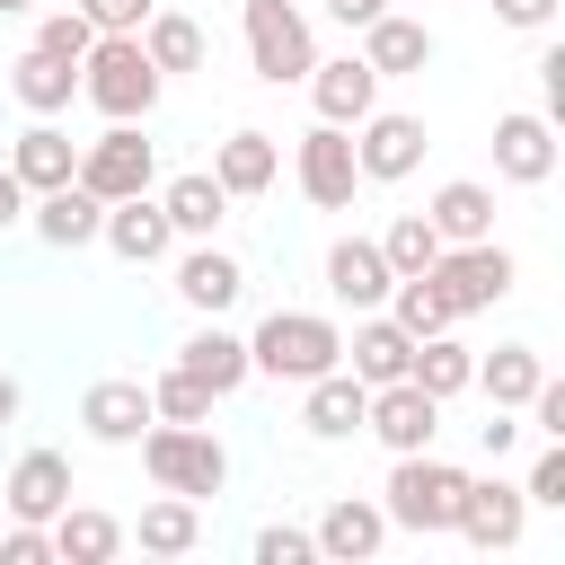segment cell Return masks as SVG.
I'll list each match as a JSON object with an SVG mask.
<instances>
[{
  "mask_svg": "<svg viewBox=\"0 0 565 565\" xmlns=\"http://www.w3.org/2000/svg\"><path fill=\"white\" fill-rule=\"evenodd\" d=\"M344 362V327L327 318V309H274L256 335H247V371H265V380H318V371H335Z\"/></svg>",
  "mask_w": 565,
  "mask_h": 565,
  "instance_id": "6da1fadb",
  "label": "cell"
},
{
  "mask_svg": "<svg viewBox=\"0 0 565 565\" xmlns=\"http://www.w3.org/2000/svg\"><path fill=\"white\" fill-rule=\"evenodd\" d=\"M79 97H88L106 124H150V106H159V71H150L141 35H97V44L79 53Z\"/></svg>",
  "mask_w": 565,
  "mask_h": 565,
  "instance_id": "7a4b0ae2",
  "label": "cell"
},
{
  "mask_svg": "<svg viewBox=\"0 0 565 565\" xmlns=\"http://www.w3.org/2000/svg\"><path fill=\"white\" fill-rule=\"evenodd\" d=\"M459 486H468V468H450L441 450H397V468H388V486H380V512H388V530L433 539V530H450Z\"/></svg>",
  "mask_w": 565,
  "mask_h": 565,
  "instance_id": "3957f363",
  "label": "cell"
},
{
  "mask_svg": "<svg viewBox=\"0 0 565 565\" xmlns=\"http://www.w3.org/2000/svg\"><path fill=\"white\" fill-rule=\"evenodd\" d=\"M141 468H150V486L194 494V503L230 486V450L212 441V424H159V415H150V433H141Z\"/></svg>",
  "mask_w": 565,
  "mask_h": 565,
  "instance_id": "277c9868",
  "label": "cell"
},
{
  "mask_svg": "<svg viewBox=\"0 0 565 565\" xmlns=\"http://www.w3.org/2000/svg\"><path fill=\"white\" fill-rule=\"evenodd\" d=\"M238 26H247V71H256V79H274V88L309 79L318 35H309L300 0H247V9H238Z\"/></svg>",
  "mask_w": 565,
  "mask_h": 565,
  "instance_id": "5b68a950",
  "label": "cell"
},
{
  "mask_svg": "<svg viewBox=\"0 0 565 565\" xmlns=\"http://www.w3.org/2000/svg\"><path fill=\"white\" fill-rule=\"evenodd\" d=\"M424 274H433V291L450 300V318H477V309H494V300L512 291V247H503V238H468V247H441Z\"/></svg>",
  "mask_w": 565,
  "mask_h": 565,
  "instance_id": "8992f818",
  "label": "cell"
},
{
  "mask_svg": "<svg viewBox=\"0 0 565 565\" xmlns=\"http://www.w3.org/2000/svg\"><path fill=\"white\" fill-rule=\"evenodd\" d=\"M79 185H88L97 203L150 194V185H159V150L141 141V124H106L97 141H79Z\"/></svg>",
  "mask_w": 565,
  "mask_h": 565,
  "instance_id": "52a82bcc",
  "label": "cell"
},
{
  "mask_svg": "<svg viewBox=\"0 0 565 565\" xmlns=\"http://www.w3.org/2000/svg\"><path fill=\"white\" fill-rule=\"evenodd\" d=\"M291 177H300V194H309L318 212H344L353 185H362V168H353V132H344V124H309L300 150H291Z\"/></svg>",
  "mask_w": 565,
  "mask_h": 565,
  "instance_id": "ba28073f",
  "label": "cell"
},
{
  "mask_svg": "<svg viewBox=\"0 0 565 565\" xmlns=\"http://www.w3.org/2000/svg\"><path fill=\"white\" fill-rule=\"evenodd\" d=\"M450 530H459L468 547H486V556H494V547H521V530H530V494L503 486V477H468Z\"/></svg>",
  "mask_w": 565,
  "mask_h": 565,
  "instance_id": "9c48e42d",
  "label": "cell"
},
{
  "mask_svg": "<svg viewBox=\"0 0 565 565\" xmlns=\"http://www.w3.org/2000/svg\"><path fill=\"white\" fill-rule=\"evenodd\" d=\"M353 168H362V185H397V177H415V168H424V124L371 106V115L353 124Z\"/></svg>",
  "mask_w": 565,
  "mask_h": 565,
  "instance_id": "30bf717a",
  "label": "cell"
},
{
  "mask_svg": "<svg viewBox=\"0 0 565 565\" xmlns=\"http://www.w3.org/2000/svg\"><path fill=\"white\" fill-rule=\"evenodd\" d=\"M362 433H371L388 459H397V450H433V433H441V397H424L415 380H388V388H371Z\"/></svg>",
  "mask_w": 565,
  "mask_h": 565,
  "instance_id": "8fae6325",
  "label": "cell"
},
{
  "mask_svg": "<svg viewBox=\"0 0 565 565\" xmlns=\"http://www.w3.org/2000/svg\"><path fill=\"white\" fill-rule=\"evenodd\" d=\"M494 177H503V185H547V177H556V124H547L539 106H512V115L494 124Z\"/></svg>",
  "mask_w": 565,
  "mask_h": 565,
  "instance_id": "7c38bea8",
  "label": "cell"
},
{
  "mask_svg": "<svg viewBox=\"0 0 565 565\" xmlns=\"http://www.w3.org/2000/svg\"><path fill=\"white\" fill-rule=\"evenodd\" d=\"M79 433L106 441V450H132L150 433V380H88L79 397Z\"/></svg>",
  "mask_w": 565,
  "mask_h": 565,
  "instance_id": "4fadbf2b",
  "label": "cell"
},
{
  "mask_svg": "<svg viewBox=\"0 0 565 565\" xmlns=\"http://www.w3.org/2000/svg\"><path fill=\"white\" fill-rule=\"evenodd\" d=\"M309 106H318V124H362L371 106H380V71L362 62V53H335V62H309Z\"/></svg>",
  "mask_w": 565,
  "mask_h": 565,
  "instance_id": "5bb4252c",
  "label": "cell"
},
{
  "mask_svg": "<svg viewBox=\"0 0 565 565\" xmlns=\"http://www.w3.org/2000/svg\"><path fill=\"white\" fill-rule=\"evenodd\" d=\"M362 406H371V388L335 362V371H318V380H300V433L309 441H353L362 433Z\"/></svg>",
  "mask_w": 565,
  "mask_h": 565,
  "instance_id": "9a60e30c",
  "label": "cell"
},
{
  "mask_svg": "<svg viewBox=\"0 0 565 565\" xmlns=\"http://www.w3.org/2000/svg\"><path fill=\"white\" fill-rule=\"evenodd\" d=\"M71 503V459L62 450H18L9 486H0V521H53Z\"/></svg>",
  "mask_w": 565,
  "mask_h": 565,
  "instance_id": "2e32d148",
  "label": "cell"
},
{
  "mask_svg": "<svg viewBox=\"0 0 565 565\" xmlns=\"http://www.w3.org/2000/svg\"><path fill=\"white\" fill-rule=\"evenodd\" d=\"M9 177H18L26 194H53V185H71V177H79V141H71L53 115H35V124L9 141Z\"/></svg>",
  "mask_w": 565,
  "mask_h": 565,
  "instance_id": "e0dca14e",
  "label": "cell"
},
{
  "mask_svg": "<svg viewBox=\"0 0 565 565\" xmlns=\"http://www.w3.org/2000/svg\"><path fill=\"white\" fill-rule=\"evenodd\" d=\"M344 353H353L344 371H353L362 388H388V380H406V362H415V335H406L388 309H362V318H353V335H344Z\"/></svg>",
  "mask_w": 565,
  "mask_h": 565,
  "instance_id": "ac0fdd59",
  "label": "cell"
},
{
  "mask_svg": "<svg viewBox=\"0 0 565 565\" xmlns=\"http://www.w3.org/2000/svg\"><path fill=\"white\" fill-rule=\"evenodd\" d=\"M26 221H35V238H44V247H97L106 203L71 177V185H53V194H26Z\"/></svg>",
  "mask_w": 565,
  "mask_h": 565,
  "instance_id": "d6986e66",
  "label": "cell"
},
{
  "mask_svg": "<svg viewBox=\"0 0 565 565\" xmlns=\"http://www.w3.org/2000/svg\"><path fill=\"white\" fill-rule=\"evenodd\" d=\"M247 291V265L230 256V247H212V238H194L185 256H177V300L185 309H203V318H221L230 300Z\"/></svg>",
  "mask_w": 565,
  "mask_h": 565,
  "instance_id": "ffe728a7",
  "label": "cell"
},
{
  "mask_svg": "<svg viewBox=\"0 0 565 565\" xmlns=\"http://www.w3.org/2000/svg\"><path fill=\"white\" fill-rule=\"evenodd\" d=\"M318 556H335V565H362V556H380V539H388V512L371 503V494H335L327 512H318Z\"/></svg>",
  "mask_w": 565,
  "mask_h": 565,
  "instance_id": "44dd1931",
  "label": "cell"
},
{
  "mask_svg": "<svg viewBox=\"0 0 565 565\" xmlns=\"http://www.w3.org/2000/svg\"><path fill=\"white\" fill-rule=\"evenodd\" d=\"M362 62H371L380 79H415V71H433V26H424V18L380 9V18L362 26Z\"/></svg>",
  "mask_w": 565,
  "mask_h": 565,
  "instance_id": "7402d4cb",
  "label": "cell"
},
{
  "mask_svg": "<svg viewBox=\"0 0 565 565\" xmlns=\"http://www.w3.org/2000/svg\"><path fill=\"white\" fill-rule=\"evenodd\" d=\"M124 265H159L168 247H177V230H168V212H159V194H124V203H106V230H97Z\"/></svg>",
  "mask_w": 565,
  "mask_h": 565,
  "instance_id": "603a6c76",
  "label": "cell"
},
{
  "mask_svg": "<svg viewBox=\"0 0 565 565\" xmlns=\"http://www.w3.org/2000/svg\"><path fill=\"white\" fill-rule=\"evenodd\" d=\"M388 282H397V274H388L380 238H335V247H327V291H335L353 318H362V309H380V300H388Z\"/></svg>",
  "mask_w": 565,
  "mask_h": 565,
  "instance_id": "cb8c5ba5",
  "label": "cell"
},
{
  "mask_svg": "<svg viewBox=\"0 0 565 565\" xmlns=\"http://www.w3.org/2000/svg\"><path fill=\"white\" fill-rule=\"evenodd\" d=\"M212 177H221V194L230 203H247V194H265L274 177H282V150H274V132H256V124H238L221 150H212Z\"/></svg>",
  "mask_w": 565,
  "mask_h": 565,
  "instance_id": "d4e9b609",
  "label": "cell"
},
{
  "mask_svg": "<svg viewBox=\"0 0 565 565\" xmlns=\"http://www.w3.org/2000/svg\"><path fill=\"white\" fill-rule=\"evenodd\" d=\"M9 97H18L26 115H62V106L79 97V62H62V53L26 44V53L9 62Z\"/></svg>",
  "mask_w": 565,
  "mask_h": 565,
  "instance_id": "484cf974",
  "label": "cell"
},
{
  "mask_svg": "<svg viewBox=\"0 0 565 565\" xmlns=\"http://www.w3.org/2000/svg\"><path fill=\"white\" fill-rule=\"evenodd\" d=\"M159 212H168V230H177V238H212V230L230 221V194H221V177H212V168H185V177H168V185H159Z\"/></svg>",
  "mask_w": 565,
  "mask_h": 565,
  "instance_id": "4316f807",
  "label": "cell"
},
{
  "mask_svg": "<svg viewBox=\"0 0 565 565\" xmlns=\"http://www.w3.org/2000/svg\"><path fill=\"white\" fill-rule=\"evenodd\" d=\"M177 371H194L212 397H230V388L256 380V371H247V335H230V327H194V335L177 344Z\"/></svg>",
  "mask_w": 565,
  "mask_h": 565,
  "instance_id": "83f0119b",
  "label": "cell"
},
{
  "mask_svg": "<svg viewBox=\"0 0 565 565\" xmlns=\"http://www.w3.org/2000/svg\"><path fill=\"white\" fill-rule=\"evenodd\" d=\"M424 221L441 230V247H468V238H494V185H477V177H450L433 203H424Z\"/></svg>",
  "mask_w": 565,
  "mask_h": 565,
  "instance_id": "f1b7e54d",
  "label": "cell"
},
{
  "mask_svg": "<svg viewBox=\"0 0 565 565\" xmlns=\"http://www.w3.org/2000/svg\"><path fill=\"white\" fill-rule=\"evenodd\" d=\"M44 530H53V556H71V565H106V556H124V521L97 512V503H62Z\"/></svg>",
  "mask_w": 565,
  "mask_h": 565,
  "instance_id": "f546056e",
  "label": "cell"
},
{
  "mask_svg": "<svg viewBox=\"0 0 565 565\" xmlns=\"http://www.w3.org/2000/svg\"><path fill=\"white\" fill-rule=\"evenodd\" d=\"M539 380H547V362H539V344H494V353L477 362V380H468V388H486V406H503V415H521Z\"/></svg>",
  "mask_w": 565,
  "mask_h": 565,
  "instance_id": "4dcf8cb0",
  "label": "cell"
},
{
  "mask_svg": "<svg viewBox=\"0 0 565 565\" xmlns=\"http://www.w3.org/2000/svg\"><path fill=\"white\" fill-rule=\"evenodd\" d=\"M406 380H415L424 397H441V406H450V397L477 380V353H468L450 327H441V335H415V362H406Z\"/></svg>",
  "mask_w": 565,
  "mask_h": 565,
  "instance_id": "1f68e13d",
  "label": "cell"
},
{
  "mask_svg": "<svg viewBox=\"0 0 565 565\" xmlns=\"http://www.w3.org/2000/svg\"><path fill=\"white\" fill-rule=\"evenodd\" d=\"M124 539H141L150 556H185V547L203 539V512H194V494H168V486H159V503H141V521H132Z\"/></svg>",
  "mask_w": 565,
  "mask_h": 565,
  "instance_id": "d6a6232c",
  "label": "cell"
},
{
  "mask_svg": "<svg viewBox=\"0 0 565 565\" xmlns=\"http://www.w3.org/2000/svg\"><path fill=\"white\" fill-rule=\"evenodd\" d=\"M141 53H150L159 79H168V71H203V26H194L185 9H150V18H141Z\"/></svg>",
  "mask_w": 565,
  "mask_h": 565,
  "instance_id": "836d02e7",
  "label": "cell"
},
{
  "mask_svg": "<svg viewBox=\"0 0 565 565\" xmlns=\"http://www.w3.org/2000/svg\"><path fill=\"white\" fill-rule=\"evenodd\" d=\"M380 309H388V318H397L406 335H441V327H459V318H450V300L433 291V274H397Z\"/></svg>",
  "mask_w": 565,
  "mask_h": 565,
  "instance_id": "e575fe53",
  "label": "cell"
},
{
  "mask_svg": "<svg viewBox=\"0 0 565 565\" xmlns=\"http://www.w3.org/2000/svg\"><path fill=\"white\" fill-rule=\"evenodd\" d=\"M212 406H221V397H212L194 371H177V362L150 380V415H159V424H212Z\"/></svg>",
  "mask_w": 565,
  "mask_h": 565,
  "instance_id": "d590c367",
  "label": "cell"
},
{
  "mask_svg": "<svg viewBox=\"0 0 565 565\" xmlns=\"http://www.w3.org/2000/svg\"><path fill=\"white\" fill-rule=\"evenodd\" d=\"M380 256H388V274H424V265L441 256V230H433L424 212H397V221L380 230Z\"/></svg>",
  "mask_w": 565,
  "mask_h": 565,
  "instance_id": "8d00e7d4",
  "label": "cell"
},
{
  "mask_svg": "<svg viewBox=\"0 0 565 565\" xmlns=\"http://www.w3.org/2000/svg\"><path fill=\"white\" fill-rule=\"evenodd\" d=\"M35 44H44V53H62V62H79V53L97 44V26H88V9L71 0V9H44V18H35Z\"/></svg>",
  "mask_w": 565,
  "mask_h": 565,
  "instance_id": "74e56055",
  "label": "cell"
},
{
  "mask_svg": "<svg viewBox=\"0 0 565 565\" xmlns=\"http://www.w3.org/2000/svg\"><path fill=\"white\" fill-rule=\"evenodd\" d=\"M530 503H547V512H565V441H547L539 459H530V486H521Z\"/></svg>",
  "mask_w": 565,
  "mask_h": 565,
  "instance_id": "f35d334b",
  "label": "cell"
},
{
  "mask_svg": "<svg viewBox=\"0 0 565 565\" xmlns=\"http://www.w3.org/2000/svg\"><path fill=\"white\" fill-rule=\"evenodd\" d=\"M44 556H53L44 521H0V565H44Z\"/></svg>",
  "mask_w": 565,
  "mask_h": 565,
  "instance_id": "ab89813d",
  "label": "cell"
},
{
  "mask_svg": "<svg viewBox=\"0 0 565 565\" xmlns=\"http://www.w3.org/2000/svg\"><path fill=\"white\" fill-rule=\"evenodd\" d=\"M309 556H318V539H309V530H282V521H274V530H256V565H309Z\"/></svg>",
  "mask_w": 565,
  "mask_h": 565,
  "instance_id": "60d3db41",
  "label": "cell"
},
{
  "mask_svg": "<svg viewBox=\"0 0 565 565\" xmlns=\"http://www.w3.org/2000/svg\"><path fill=\"white\" fill-rule=\"evenodd\" d=\"M79 9H88L97 35H141V18H150L159 0H79Z\"/></svg>",
  "mask_w": 565,
  "mask_h": 565,
  "instance_id": "b9f144b4",
  "label": "cell"
},
{
  "mask_svg": "<svg viewBox=\"0 0 565 565\" xmlns=\"http://www.w3.org/2000/svg\"><path fill=\"white\" fill-rule=\"evenodd\" d=\"M539 97H547L539 115H547V124H565V44H547V53H539Z\"/></svg>",
  "mask_w": 565,
  "mask_h": 565,
  "instance_id": "7bdbcfd3",
  "label": "cell"
},
{
  "mask_svg": "<svg viewBox=\"0 0 565 565\" xmlns=\"http://www.w3.org/2000/svg\"><path fill=\"white\" fill-rule=\"evenodd\" d=\"M530 424H539L547 441H565V380H539V388H530Z\"/></svg>",
  "mask_w": 565,
  "mask_h": 565,
  "instance_id": "ee69618b",
  "label": "cell"
},
{
  "mask_svg": "<svg viewBox=\"0 0 565 565\" xmlns=\"http://www.w3.org/2000/svg\"><path fill=\"white\" fill-rule=\"evenodd\" d=\"M494 18L521 26V35H547V26H556V0H494Z\"/></svg>",
  "mask_w": 565,
  "mask_h": 565,
  "instance_id": "f6af8a7d",
  "label": "cell"
},
{
  "mask_svg": "<svg viewBox=\"0 0 565 565\" xmlns=\"http://www.w3.org/2000/svg\"><path fill=\"white\" fill-rule=\"evenodd\" d=\"M18 221H26V185H18L9 159H0V230H18Z\"/></svg>",
  "mask_w": 565,
  "mask_h": 565,
  "instance_id": "bcb514c9",
  "label": "cell"
},
{
  "mask_svg": "<svg viewBox=\"0 0 565 565\" xmlns=\"http://www.w3.org/2000/svg\"><path fill=\"white\" fill-rule=\"evenodd\" d=\"M380 9H388V0H327V18H335V26H371Z\"/></svg>",
  "mask_w": 565,
  "mask_h": 565,
  "instance_id": "7dc6e473",
  "label": "cell"
},
{
  "mask_svg": "<svg viewBox=\"0 0 565 565\" xmlns=\"http://www.w3.org/2000/svg\"><path fill=\"white\" fill-rule=\"evenodd\" d=\"M512 441H521V424H512V415H503V406H494V424H486V459H503V450H512Z\"/></svg>",
  "mask_w": 565,
  "mask_h": 565,
  "instance_id": "c3c4849f",
  "label": "cell"
},
{
  "mask_svg": "<svg viewBox=\"0 0 565 565\" xmlns=\"http://www.w3.org/2000/svg\"><path fill=\"white\" fill-rule=\"evenodd\" d=\"M18 406H26V388H18V371H0V433L18 424Z\"/></svg>",
  "mask_w": 565,
  "mask_h": 565,
  "instance_id": "681fc988",
  "label": "cell"
},
{
  "mask_svg": "<svg viewBox=\"0 0 565 565\" xmlns=\"http://www.w3.org/2000/svg\"><path fill=\"white\" fill-rule=\"evenodd\" d=\"M26 9H35V0H0V18H26Z\"/></svg>",
  "mask_w": 565,
  "mask_h": 565,
  "instance_id": "f907efd6",
  "label": "cell"
}]
</instances>
